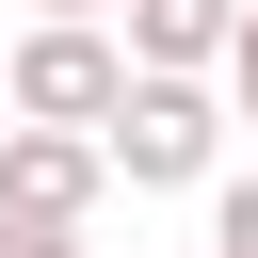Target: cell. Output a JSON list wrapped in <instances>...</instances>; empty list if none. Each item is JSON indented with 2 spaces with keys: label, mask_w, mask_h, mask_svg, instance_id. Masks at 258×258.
<instances>
[{
  "label": "cell",
  "mask_w": 258,
  "mask_h": 258,
  "mask_svg": "<svg viewBox=\"0 0 258 258\" xmlns=\"http://www.w3.org/2000/svg\"><path fill=\"white\" fill-rule=\"evenodd\" d=\"M97 145H113L129 194H210L226 177V81L210 64H129V97L97 113Z\"/></svg>",
  "instance_id": "1"
},
{
  "label": "cell",
  "mask_w": 258,
  "mask_h": 258,
  "mask_svg": "<svg viewBox=\"0 0 258 258\" xmlns=\"http://www.w3.org/2000/svg\"><path fill=\"white\" fill-rule=\"evenodd\" d=\"M113 97H129V32L113 16H32L16 64H0V113H32V129H97Z\"/></svg>",
  "instance_id": "2"
},
{
  "label": "cell",
  "mask_w": 258,
  "mask_h": 258,
  "mask_svg": "<svg viewBox=\"0 0 258 258\" xmlns=\"http://www.w3.org/2000/svg\"><path fill=\"white\" fill-rule=\"evenodd\" d=\"M97 194H113V145H97V129H32V113H0V210L81 226Z\"/></svg>",
  "instance_id": "3"
},
{
  "label": "cell",
  "mask_w": 258,
  "mask_h": 258,
  "mask_svg": "<svg viewBox=\"0 0 258 258\" xmlns=\"http://www.w3.org/2000/svg\"><path fill=\"white\" fill-rule=\"evenodd\" d=\"M113 32H129V64H226L242 0H113Z\"/></svg>",
  "instance_id": "4"
},
{
  "label": "cell",
  "mask_w": 258,
  "mask_h": 258,
  "mask_svg": "<svg viewBox=\"0 0 258 258\" xmlns=\"http://www.w3.org/2000/svg\"><path fill=\"white\" fill-rule=\"evenodd\" d=\"M210 242H226V258H258V161H242V177H210Z\"/></svg>",
  "instance_id": "5"
},
{
  "label": "cell",
  "mask_w": 258,
  "mask_h": 258,
  "mask_svg": "<svg viewBox=\"0 0 258 258\" xmlns=\"http://www.w3.org/2000/svg\"><path fill=\"white\" fill-rule=\"evenodd\" d=\"M210 81H226V129H258V0H242V32H226V64H210Z\"/></svg>",
  "instance_id": "6"
},
{
  "label": "cell",
  "mask_w": 258,
  "mask_h": 258,
  "mask_svg": "<svg viewBox=\"0 0 258 258\" xmlns=\"http://www.w3.org/2000/svg\"><path fill=\"white\" fill-rule=\"evenodd\" d=\"M0 258H81V226H32V210H0Z\"/></svg>",
  "instance_id": "7"
},
{
  "label": "cell",
  "mask_w": 258,
  "mask_h": 258,
  "mask_svg": "<svg viewBox=\"0 0 258 258\" xmlns=\"http://www.w3.org/2000/svg\"><path fill=\"white\" fill-rule=\"evenodd\" d=\"M32 16H113V0H32Z\"/></svg>",
  "instance_id": "8"
},
{
  "label": "cell",
  "mask_w": 258,
  "mask_h": 258,
  "mask_svg": "<svg viewBox=\"0 0 258 258\" xmlns=\"http://www.w3.org/2000/svg\"><path fill=\"white\" fill-rule=\"evenodd\" d=\"M210 258H226V242H210Z\"/></svg>",
  "instance_id": "9"
}]
</instances>
